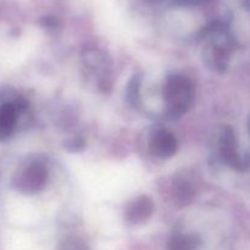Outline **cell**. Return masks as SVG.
<instances>
[{"instance_id": "1", "label": "cell", "mask_w": 250, "mask_h": 250, "mask_svg": "<svg viewBox=\"0 0 250 250\" xmlns=\"http://www.w3.org/2000/svg\"><path fill=\"white\" fill-rule=\"evenodd\" d=\"M163 95L170 119H178L192 107L194 103V87L192 81L186 76L171 75L164 83Z\"/></svg>"}, {"instance_id": "2", "label": "cell", "mask_w": 250, "mask_h": 250, "mask_svg": "<svg viewBox=\"0 0 250 250\" xmlns=\"http://www.w3.org/2000/svg\"><path fill=\"white\" fill-rule=\"evenodd\" d=\"M46 182H48V170L45 165L39 161H33L15 176L12 185L23 194H36L44 189Z\"/></svg>"}, {"instance_id": "3", "label": "cell", "mask_w": 250, "mask_h": 250, "mask_svg": "<svg viewBox=\"0 0 250 250\" xmlns=\"http://www.w3.org/2000/svg\"><path fill=\"white\" fill-rule=\"evenodd\" d=\"M83 66L94 76H98V85L103 92L111 88L109 73V61L104 53L99 50H85L82 54Z\"/></svg>"}, {"instance_id": "4", "label": "cell", "mask_w": 250, "mask_h": 250, "mask_svg": "<svg viewBox=\"0 0 250 250\" xmlns=\"http://www.w3.org/2000/svg\"><path fill=\"white\" fill-rule=\"evenodd\" d=\"M24 109L26 102L23 99H16L15 102H7L0 105V142L11 136L19 114Z\"/></svg>"}, {"instance_id": "5", "label": "cell", "mask_w": 250, "mask_h": 250, "mask_svg": "<svg viewBox=\"0 0 250 250\" xmlns=\"http://www.w3.org/2000/svg\"><path fill=\"white\" fill-rule=\"evenodd\" d=\"M178 143L175 134L167 129L156 132L150 139L149 150L158 159H170L177 153Z\"/></svg>"}, {"instance_id": "6", "label": "cell", "mask_w": 250, "mask_h": 250, "mask_svg": "<svg viewBox=\"0 0 250 250\" xmlns=\"http://www.w3.org/2000/svg\"><path fill=\"white\" fill-rule=\"evenodd\" d=\"M220 155L229 166L242 170L244 168V161L237 150V142L234 132L231 127H225L220 136Z\"/></svg>"}, {"instance_id": "7", "label": "cell", "mask_w": 250, "mask_h": 250, "mask_svg": "<svg viewBox=\"0 0 250 250\" xmlns=\"http://www.w3.org/2000/svg\"><path fill=\"white\" fill-rule=\"evenodd\" d=\"M154 212V203L148 195H141L129 202L125 209V220L131 225H142Z\"/></svg>"}, {"instance_id": "8", "label": "cell", "mask_w": 250, "mask_h": 250, "mask_svg": "<svg viewBox=\"0 0 250 250\" xmlns=\"http://www.w3.org/2000/svg\"><path fill=\"white\" fill-rule=\"evenodd\" d=\"M202 241L197 234L176 233L171 237L166 250H198Z\"/></svg>"}, {"instance_id": "9", "label": "cell", "mask_w": 250, "mask_h": 250, "mask_svg": "<svg viewBox=\"0 0 250 250\" xmlns=\"http://www.w3.org/2000/svg\"><path fill=\"white\" fill-rule=\"evenodd\" d=\"M126 98L128 103L133 106L141 104V77L138 75L133 76L126 88Z\"/></svg>"}, {"instance_id": "10", "label": "cell", "mask_w": 250, "mask_h": 250, "mask_svg": "<svg viewBox=\"0 0 250 250\" xmlns=\"http://www.w3.org/2000/svg\"><path fill=\"white\" fill-rule=\"evenodd\" d=\"M194 197V190L190 187V185H188L185 181H181L180 183L176 185L175 188V199L176 202L180 205H188L190 203V200Z\"/></svg>"}, {"instance_id": "11", "label": "cell", "mask_w": 250, "mask_h": 250, "mask_svg": "<svg viewBox=\"0 0 250 250\" xmlns=\"http://www.w3.org/2000/svg\"><path fill=\"white\" fill-rule=\"evenodd\" d=\"M61 250H87V247L78 239H67L61 246Z\"/></svg>"}, {"instance_id": "12", "label": "cell", "mask_w": 250, "mask_h": 250, "mask_svg": "<svg viewBox=\"0 0 250 250\" xmlns=\"http://www.w3.org/2000/svg\"><path fill=\"white\" fill-rule=\"evenodd\" d=\"M66 148H67L68 150L78 151L81 150V149L84 148V141H83L82 138H73L72 141L66 143Z\"/></svg>"}, {"instance_id": "13", "label": "cell", "mask_w": 250, "mask_h": 250, "mask_svg": "<svg viewBox=\"0 0 250 250\" xmlns=\"http://www.w3.org/2000/svg\"><path fill=\"white\" fill-rule=\"evenodd\" d=\"M205 1H208V0H175L177 5H198Z\"/></svg>"}, {"instance_id": "14", "label": "cell", "mask_w": 250, "mask_h": 250, "mask_svg": "<svg viewBox=\"0 0 250 250\" xmlns=\"http://www.w3.org/2000/svg\"><path fill=\"white\" fill-rule=\"evenodd\" d=\"M42 23H43L45 27H55L56 23H58V21H56L54 17H44Z\"/></svg>"}, {"instance_id": "15", "label": "cell", "mask_w": 250, "mask_h": 250, "mask_svg": "<svg viewBox=\"0 0 250 250\" xmlns=\"http://www.w3.org/2000/svg\"><path fill=\"white\" fill-rule=\"evenodd\" d=\"M249 128H250V124H249Z\"/></svg>"}]
</instances>
